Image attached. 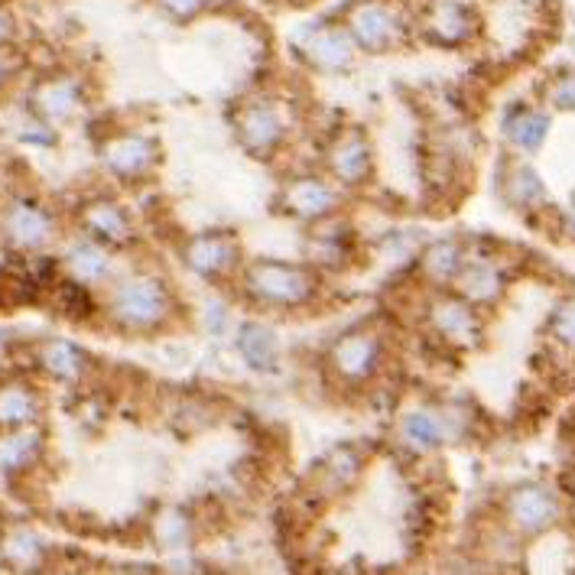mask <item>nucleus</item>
I'll return each instance as SVG.
<instances>
[{
	"mask_svg": "<svg viewBox=\"0 0 575 575\" xmlns=\"http://www.w3.org/2000/svg\"><path fill=\"white\" fill-rule=\"evenodd\" d=\"M514 514L520 524H527V527H540L546 524L553 514H556V507L550 501V494H543V491H524L520 498L514 501Z\"/></svg>",
	"mask_w": 575,
	"mask_h": 575,
	"instance_id": "nucleus-1",
	"label": "nucleus"
},
{
	"mask_svg": "<svg viewBox=\"0 0 575 575\" xmlns=\"http://www.w3.org/2000/svg\"><path fill=\"white\" fill-rule=\"evenodd\" d=\"M514 137H517L520 147L537 150V147H540V140L546 137V117H527V121L514 130Z\"/></svg>",
	"mask_w": 575,
	"mask_h": 575,
	"instance_id": "nucleus-2",
	"label": "nucleus"
},
{
	"mask_svg": "<svg viewBox=\"0 0 575 575\" xmlns=\"http://www.w3.org/2000/svg\"><path fill=\"white\" fill-rule=\"evenodd\" d=\"M410 433H413L416 439H420V442H436L439 429H436L433 420H426V416H416V420L410 423Z\"/></svg>",
	"mask_w": 575,
	"mask_h": 575,
	"instance_id": "nucleus-3",
	"label": "nucleus"
},
{
	"mask_svg": "<svg viewBox=\"0 0 575 575\" xmlns=\"http://www.w3.org/2000/svg\"><path fill=\"white\" fill-rule=\"evenodd\" d=\"M559 332H563V338H569V342H575V309H566L563 316H559Z\"/></svg>",
	"mask_w": 575,
	"mask_h": 575,
	"instance_id": "nucleus-4",
	"label": "nucleus"
},
{
	"mask_svg": "<svg viewBox=\"0 0 575 575\" xmlns=\"http://www.w3.org/2000/svg\"><path fill=\"white\" fill-rule=\"evenodd\" d=\"M572 98H575V85H569V88L559 91V104H563V108H569V104H575Z\"/></svg>",
	"mask_w": 575,
	"mask_h": 575,
	"instance_id": "nucleus-5",
	"label": "nucleus"
},
{
	"mask_svg": "<svg viewBox=\"0 0 575 575\" xmlns=\"http://www.w3.org/2000/svg\"><path fill=\"white\" fill-rule=\"evenodd\" d=\"M169 7H179V10H189V7H195V0H166Z\"/></svg>",
	"mask_w": 575,
	"mask_h": 575,
	"instance_id": "nucleus-6",
	"label": "nucleus"
}]
</instances>
